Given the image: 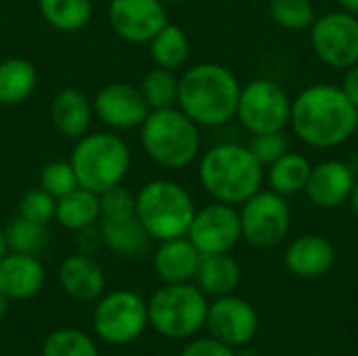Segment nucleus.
Wrapping results in <instances>:
<instances>
[{
	"label": "nucleus",
	"instance_id": "obj_27",
	"mask_svg": "<svg viewBox=\"0 0 358 356\" xmlns=\"http://www.w3.org/2000/svg\"><path fill=\"white\" fill-rule=\"evenodd\" d=\"M189 50L191 44L187 31L170 21L149 42V57L155 63V67H164L172 71L185 65V61L189 59Z\"/></svg>",
	"mask_w": 358,
	"mask_h": 356
},
{
	"label": "nucleus",
	"instance_id": "obj_24",
	"mask_svg": "<svg viewBox=\"0 0 358 356\" xmlns=\"http://www.w3.org/2000/svg\"><path fill=\"white\" fill-rule=\"evenodd\" d=\"M99 233L103 245L117 256H141L149 248V233L136 216L122 220H99Z\"/></svg>",
	"mask_w": 358,
	"mask_h": 356
},
{
	"label": "nucleus",
	"instance_id": "obj_43",
	"mask_svg": "<svg viewBox=\"0 0 358 356\" xmlns=\"http://www.w3.org/2000/svg\"><path fill=\"white\" fill-rule=\"evenodd\" d=\"M313 356H327V355H313Z\"/></svg>",
	"mask_w": 358,
	"mask_h": 356
},
{
	"label": "nucleus",
	"instance_id": "obj_28",
	"mask_svg": "<svg viewBox=\"0 0 358 356\" xmlns=\"http://www.w3.org/2000/svg\"><path fill=\"white\" fill-rule=\"evenodd\" d=\"M38 10L57 31H78L92 19V0H38Z\"/></svg>",
	"mask_w": 358,
	"mask_h": 356
},
{
	"label": "nucleus",
	"instance_id": "obj_33",
	"mask_svg": "<svg viewBox=\"0 0 358 356\" xmlns=\"http://www.w3.org/2000/svg\"><path fill=\"white\" fill-rule=\"evenodd\" d=\"M55 208H57V199L50 193H46L42 187H36L21 195L17 204V216L48 227V222L55 220Z\"/></svg>",
	"mask_w": 358,
	"mask_h": 356
},
{
	"label": "nucleus",
	"instance_id": "obj_20",
	"mask_svg": "<svg viewBox=\"0 0 358 356\" xmlns=\"http://www.w3.org/2000/svg\"><path fill=\"white\" fill-rule=\"evenodd\" d=\"M201 254L189 237L157 241L153 252V271L162 283H189L195 279Z\"/></svg>",
	"mask_w": 358,
	"mask_h": 356
},
{
	"label": "nucleus",
	"instance_id": "obj_9",
	"mask_svg": "<svg viewBox=\"0 0 358 356\" xmlns=\"http://www.w3.org/2000/svg\"><path fill=\"white\" fill-rule=\"evenodd\" d=\"M235 118L250 134L283 132L289 126L292 99L279 82L256 78L241 86Z\"/></svg>",
	"mask_w": 358,
	"mask_h": 356
},
{
	"label": "nucleus",
	"instance_id": "obj_12",
	"mask_svg": "<svg viewBox=\"0 0 358 356\" xmlns=\"http://www.w3.org/2000/svg\"><path fill=\"white\" fill-rule=\"evenodd\" d=\"M187 237L201 256L229 254L241 241L239 210L235 206L220 204V201L195 210Z\"/></svg>",
	"mask_w": 358,
	"mask_h": 356
},
{
	"label": "nucleus",
	"instance_id": "obj_13",
	"mask_svg": "<svg viewBox=\"0 0 358 356\" xmlns=\"http://www.w3.org/2000/svg\"><path fill=\"white\" fill-rule=\"evenodd\" d=\"M206 329L212 338L220 340L222 344L231 348H241L258 336L260 317L248 300L229 294L214 298V302H210Z\"/></svg>",
	"mask_w": 358,
	"mask_h": 356
},
{
	"label": "nucleus",
	"instance_id": "obj_1",
	"mask_svg": "<svg viewBox=\"0 0 358 356\" xmlns=\"http://www.w3.org/2000/svg\"><path fill=\"white\" fill-rule=\"evenodd\" d=\"M289 126L313 149H336L358 130V107L338 84H310L292 101Z\"/></svg>",
	"mask_w": 358,
	"mask_h": 356
},
{
	"label": "nucleus",
	"instance_id": "obj_41",
	"mask_svg": "<svg viewBox=\"0 0 358 356\" xmlns=\"http://www.w3.org/2000/svg\"><path fill=\"white\" fill-rule=\"evenodd\" d=\"M6 308H8V298L0 292V321H2L4 315H6Z\"/></svg>",
	"mask_w": 358,
	"mask_h": 356
},
{
	"label": "nucleus",
	"instance_id": "obj_16",
	"mask_svg": "<svg viewBox=\"0 0 358 356\" xmlns=\"http://www.w3.org/2000/svg\"><path fill=\"white\" fill-rule=\"evenodd\" d=\"M355 183L357 176L352 164L342 159H325L313 166L304 193L313 206L321 210H336L348 201Z\"/></svg>",
	"mask_w": 358,
	"mask_h": 356
},
{
	"label": "nucleus",
	"instance_id": "obj_2",
	"mask_svg": "<svg viewBox=\"0 0 358 356\" xmlns=\"http://www.w3.org/2000/svg\"><path fill=\"white\" fill-rule=\"evenodd\" d=\"M241 84L237 76L220 63H197L178 78V103L199 128H218L237 113Z\"/></svg>",
	"mask_w": 358,
	"mask_h": 356
},
{
	"label": "nucleus",
	"instance_id": "obj_17",
	"mask_svg": "<svg viewBox=\"0 0 358 356\" xmlns=\"http://www.w3.org/2000/svg\"><path fill=\"white\" fill-rule=\"evenodd\" d=\"M336 250L331 241L317 233H306L289 241L283 254L285 269L300 279H317L331 271Z\"/></svg>",
	"mask_w": 358,
	"mask_h": 356
},
{
	"label": "nucleus",
	"instance_id": "obj_11",
	"mask_svg": "<svg viewBox=\"0 0 358 356\" xmlns=\"http://www.w3.org/2000/svg\"><path fill=\"white\" fill-rule=\"evenodd\" d=\"M310 46L315 55L334 69L358 63V17L348 10H331L313 21Z\"/></svg>",
	"mask_w": 358,
	"mask_h": 356
},
{
	"label": "nucleus",
	"instance_id": "obj_3",
	"mask_svg": "<svg viewBox=\"0 0 358 356\" xmlns=\"http://www.w3.org/2000/svg\"><path fill=\"white\" fill-rule=\"evenodd\" d=\"M197 176L214 201L237 208L262 189L264 166L254 157L250 147L218 143L199 155Z\"/></svg>",
	"mask_w": 358,
	"mask_h": 356
},
{
	"label": "nucleus",
	"instance_id": "obj_35",
	"mask_svg": "<svg viewBox=\"0 0 358 356\" xmlns=\"http://www.w3.org/2000/svg\"><path fill=\"white\" fill-rule=\"evenodd\" d=\"M101 199V218L107 220H122L136 216V199L130 189H126L122 183L115 187L105 189L99 193Z\"/></svg>",
	"mask_w": 358,
	"mask_h": 356
},
{
	"label": "nucleus",
	"instance_id": "obj_15",
	"mask_svg": "<svg viewBox=\"0 0 358 356\" xmlns=\"http://www.w3.org/2000/svg\"><path fill=\"white\" fill-rule=\"evenodd\" d=\"M94 115L113 130L141 128L149 115V105L145 103L141 88L130 82H109L92 99Z\"/></svg>",
	"mask_w": 358,
	"mask_h": 356
},
{
	"label": "nucleus",
	"instance_id": "obj_7",
	"mask_svg": "<svg viewBox=\"0 0 358 356\" xmlns=\"http://www.w3.org/2000/svg\"><path fill=\"white\" fill-rule=\"evenodd\" d=\"M210 300L193 283H164L147 300L149 327L170 340H189L206 327Z\"/></svg>",
	"mask_w": 358,
	"mask_h": 356
},
{
	"label": "nucleus",
	"instance_id": "obj_6",
	"mask_svg": "<svg viewBox=\"0 0 358 356\" xmlns=\"http://www.w3.org/2000/svg\"><path fill=\"white\" fill-rule=\"evenodd\" d=\"M134 199L136 218L155 241L185 237L197 210L191 193L182 185L168 178L145 183Z\"/></svg>",
	"mask_w": 358,
	"mask_h": 356
},
{
	"label": "nucleus",
	"instance_id": "obj_42",
	"mask_svg": "<svg viewBox=\"0 0 358 356\" xmlns=\"http://www.w3.org/2000/svg\"><path fill=\"white\" fill-rule=\"evenodd\" d=\"M6 252H8V248H6V239H4V229H0V260Z\"/></svg>",
	"mask_w": 358,
	"mask_h": 356
},
{
	"label": "nucleus",
	"instance_id": "obj_10",
	"mask_svg": "<svg viewBox=\"0 0 358 356\" xmlns=\"http://www.w3.org/2000/svg\"><path fill=\"white\" fill-rule=\"evenodd\" d=\"M241 239L256 250H273L289 233L292 208L287 199L271 189H260L239 206Z\"/></svg>",
	"mask_w": 358,
	"mask_h": 356
},
{
	"label": "nucleus",
	"instance_id": "obj_4",
	"mask_svg": "<svg viewBox=\"0 0 358 356\" xmlns=\"http://www.w3.org/2000/svg\"><path fill=\"white\" fill-rule=\"evenodd\" d=\"M141 145L147 157L166 170H182L201 155L199 126L178 107L149 111L141 124Z\"/></svg>",
	"mask_w": 358,
	"mask_h": 356
},
{
	"label": "nucleus",
	"instance_id": "obj_18",
	"mask_svg": "<svg viewBox=\"0 0 358 356\" xmlns=\"http://www.w3.org/2000/svg\"><path fill=\"white\" fill-rule=\"evenodd\" d=\"M46 273L38 256L6 252L0 260V292L10 300L23 302L38 296L44 287Z\"/></svg>",
	"mask_w": 358,
	"mask_h": 356
},
{
	"label": "nucleus",
	"instance_id": "obj_36",
	"mask_svg": "<svg viewBox=\"0 0 358 356\" xmlns=\"http://www.w3.org/2000/svg\"><path fill=\"white\" fill-rule=\"evenodd\" d=\"M248 147L254 153V157L264 168H268L271 164H275L281 155L289 151V141L283 132H266V134H254Z\"/></svg>",
	"mask_w": 358,
	"mask_h": 356
},
{
	"label": "nucleus",
	"instance_id": "obj_14",
	"mask_svg": "<svg viewBox=\"0 0 358 356\" xmlns=\"http://www.w3.org/2000/svg\"><path fill=\"white\" fill-rule=\"evenodd\" d=\"M107 21L122 40L149 44L168 23V10L162 0H109Z\"/></svg>",
	"mask_w": 358,
	"mask_h": 356
},
{
	"label": "nucleus",
	"instance_id": "obj_31",
	"mask_svg": "<svg viewBox=\"0 0 358 356\" xmlns=\"http://www.w3.org/2000/svg\"><path fill=\"white\" fill-rule=\"evenodd\" d=\"M4 239H6L8 252L40 256L48 243V231L44 225H38V222L17 216L6 225Z\"/></svg>",
	"mask_w": 358,
	"mask_h": 356
},
{
	"label": "nucleus",
	"instance_id": "obj_40",
	"mask_svg": "<svg viewBox=\"0 0 358 356\" xmlns=\"http://www.w3.org/2000/svg\"><path fill=\"white\" fill-rule=\"evenodd\" d=\"M348 201H350V208H352V214L357 216V220H358V178H357V183H355V187H352V193H350V197H348Z\"/></svg>",
	"mask_w": 358,
	"mask_h": 356
},
{
	"label": "nucleus",
	"instance_id": "obj_30",
	"mask_svg": "<svg viewBox=\"0 0 358 356\" xmlns=\"http://www.w3.org/2000/svg\"><path fill=\"white\" fill-rule=\"evenodd\" d=\"M40 356H101L96 342L73 327H59L50 332L40 348Z\"/></svg>",
	"mask_w": 358,
	"mask_h": 356
},
{
	"label": "nucleus",
	"instance_id": "obj_5",
	"mask_svg": "<svg viewBox=\"0 0 358 356\" xmlns=\"http://www.w3.org/2000/svg\"><path fill=\"white\" fill-rule=\"evenodd\" d=\"M69 164L73 166L80 187L103 193L105 189L124 183L132 164V155L122 136L99 130L86 132L76 141Z\"/></svg>",
	"mask_w": 358,
	"mask_h": 356
},
{
	"label": "nucleus",
	"instance_id": "obj_32",
	"mask_svg": "<svg viewBox=\"0 0 358 356\" xmlns=\"http://www.w3.org/2000/svg\"><path fill=\"white\" fill-rule=\"evenodd\" d=\"M271 19L289 31H302L313 25L317 19L315 6L310 0H271L268 2Z\"/></svg>",
	"mask_w": 358,
	"mask_h": 356
},
{
	"label": "nucleus",
	"instance_id": "obj_29",
	"mask_svg": "<svg viewBox=\"0 0 358 356\" xmlns=\"http://www.w3.org/2000/svg\"><path fill=\"white\" fill-rule=\"evenodd\" d=\"M138 88L151 111L176 107L178 103V78L174 76L172 69H164V67L149 69L143 76Z\"/></svg>",
	"mask_w": 358,
	"mask_h": 356
},
{
	"label": "nucleus",
	"instance_id": "obj_23",
	"mask_svg": "<svg viewBox=\"0 0 358 356\" xmlns=\"http://www.w3.org/2000/svg\"><path fill=\"white\" fill-rule=\"evenodd\" d=\"M55 220L67 231H84L99 225L101 220V199L99 193L84 187H76L67 195L57 199Z\"/></svg>",
	"mask_w": 358,
	"mask_h": 356
},
{
	"label": "nucleus",
	"instance_id": "obj_37",
	"mask_svg": "<svg viewBox=\"0 0 358 356\" xmlns=\"http://www.w3.org/2000/svg\"><path fill=\"white\" fill-rule=\"evenodd\" d=\"M178 356H237L235 348L222 344L220 340L206 336V338H193L185 344Z\"/></svg>",
	"mask_w": 358,
	"mask_h": 356
},
{
	"label": "nucleus",
	"instance_id": "obj_34",
	"mask_svg": "<svg viewBox=\"0 0 358 356\" xmlns=\"http://www.w3.org/2000/svg\"><path fill=\"white\" fill-rule=\"evenodd\" d=\"M40 187L50 193L55 199L67 195L69 191H73L76 187H80L78 176L73 172V166L65 159H55L48 162L42 170H40Z\"/></svg>",
	"mask_w": 358,
	"mask_h": 356
},
{
	"label": "nucleus",
	"instance_id": "obj_19",
	"mask_svg": "<svg viewBox=\"0 0 358 356\" xmlns=\"http://www.w3.org/2000/svg\"><path fill=\"white\" fill-rule=\"evenodd\" d=\"M105 271L92 254L76 252L59 266V285L76 302H96L105 294Z\"/></svg>",
	"mask_w": 358,
	"mask_h": 356
},
{
	"label": "nucleus",
	"instance_id": "obj_25",
	"mask_svg": "<svg viewBox=\"0 0 358 356\" xmlns=\"http://www.w3.org/2000/svg\"><path fill=\"white\" fill-rule=\"evenodd\" d=\"M38 86V71L31 61L23 57H8L0 61V105L15 107L25 103Z\"/></svg>",
	"mask_w": 358,
	"mask_h": 356
},
{
	"label": "nucleus",
	"instance_id": "obj_39",
	"mask_svg": "<svg viewBox=\"0 0 358 356\" xmlns=\"http://www.w3.org/2000/svg\"><path fill=\"white\" fill-rule=\"evenodd\" d=\"M342 10H348L352 15H358V0H336Z\"/></svg>",
	"mask_w": 358,
	"mask_h": 356
},
{
	"label": "nucleus",
	"instance_id": "obj_26",
	"mask_svg": "<svg viewBox=\"0 0 358 356\" xmlns=\"http://www.w3.org/2000/svg\"><path fill=\"white\" fill-rule=\"evenodd\" d=\"M310 170H313V164L304 153L287 151L275 164L268 166V172H266L268 189L283 197L304 193Z\"/></svg>",
	"mask_w": 358,
	"mask_h": 356
},
{
	"label": "nucleus",
	"instance_id": "obj_22",
	"mask_svg": "<svg viewBox=\"0 0 358 356\" xmlns=\"http://www.w3.org/2000/svg\"><path fill=\"white\" fill-rule=\"evenodd\" d=\"M195 285L208 298L235 294L241 283V266L229 254H203L195 273Z\"/></svg>",
	"mask_w": 358,
	"mask_h": 356
},
{
	"label": "nucleus",
	"instance_id": "obj_21",
	"mask_svg": "<svg viewBox=\"0 0 358 356\" xmlns=\"http://www.w3.org/2000/svg\"><path fill=\"white\" fill-rule=\"evenodd\" d=\"M92 118V101L80 88H61L50 103V122L55 130L65 138L78 141L80 136L90 132Z\"/></svg>",
	"mask_w": 358,
	"mask_h": 356
},
{
	"label": "nucleus",
	"instance_id": "obj_8",
	"mask_svg": "<svg viewBox=\"0 0 358 356\" xmlns=\"http://www.w3.org/2000/svg\"><path fill=\"white\" fill-rule=\"evenodd\" d=\"M149 327L147 300L132 290L103 294L92 311L94 336L111 346H126L138 340Z\"/></svg>",
	"mask_w": 358,
	"mask_h": 356
},
{
	"label": "nucleus",
	"instance_id": "obj_38",
	"mask_svg": "<svg viewBox=\"0 0 358 356\" xmlns=\"http://www.w3.org/2000/svg\"><path fill=\"white\" fill-rule=\"evenodd\" d=\"M342 90L346 92V97L358 107V63H355L352 67L346 69L344 80H342Z\"/></svg>",
	"mask_w": 358,
	"mask_h": 356
}]
</instances>
